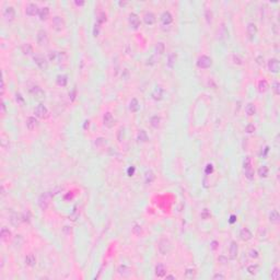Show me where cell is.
Listing matches in <instances>:
<instances>
[{"mask_svg":"<svg viewBox=\"0 0 280 280\" xmlns=\"http://www.w3.org/2000/svg\"><path fill=\"white\" fill-rule=\"evenodd\" d=\"M52 26L56 31H61L65 28V21H63V18L59 17V15L52 18Z\"/></svg>","mask_w":280,"mask_h":280,"instance_id":"obj_8","label":"cell"},{"mask_svg":"<svg viewBox=\"0 0 280 280\" xmlns=\"http://www.w3.org/2000/svg\"><path fill=\"white\" fill-rule=\"evenodd\" d=\"M25 264L30 267L35 266V264H36V258H35V256L33 255V254H28V255L25 257Z\"/></svg>","mask_w":280,"mask_h":280,"instance_id":"obj_29","label":"cell"},{"mask_svg":"<svg viewBox=\"0 0 280 280\" xmlns=\"http://www.w3.org/2000/svg\"><path fill=\"white\" fill-rule=\"evenodd\" d=\"M279 69H280V65H279L278 59H276V58L269 59V61H268V70H269L270 72L278 74V72H279Z\"/></svg>","mask_w":280,"mask_h":280,"instance_id":"obj_10","label":"cell"},{"mask_svg":"<svg viewBox=\"0 0 280 280\" xmlns=\"http://www.w3.org/2000/svg\"><path fill=\"white\" fill-rule=\"evenodd\" d=\"M229 253H230V258H231V259L236 258L238 253V247L236 242H231V245H230V251H229Z\"/></svg>","mask_w":280,"mask_h":280,"instance_id":"obj_15","label":"cell"},{"mask_svg":"<svg viewBox=\"0 0 280 280\" xmlns=\"http://www.w3.org/2000/svg\"><path fill=\"white\" fill-rule=\"evenodd\" d=\"M159 252L161 253L162 255H168V253L172 251V244L171 242L168 241V238H161L158 245Z\"/></svg>","mask_w":280,"mask_h":280,"instance_id":"obj_2","label":"cell"},{"mask_svg":"<svg viewBox=\"0 0 280 280\" xmlns=\"http://www.w3.org/2000/svg\"><path fill=\"white\" fill-rule=\"evenodd\" d=\"M84 122H85V124H84V129H87V127H89V122H89V120H85Z\"/></svg>","mask_w":280,"mask_h":280,"instance_id":"obj_61","label":"cell"},{"mask_svg":"<svg viewBox=\"0 0 280 280\" xmlns=\"http://www.w3.org/2000/svg\"><path fill=\"white\" fill-rule=\"evenodd\" d=\"M144 20L146 24L152 25L155 23V15H154L152 12H147V13L144 15Z\"/></svg>","mask_w":280,"mask_h":280,"instance_id":"obj_17","label":"cell"},{"mask_svg":"<svg viewBox=\"0 0 280 280\" xmlns=\"http://www.w3.org/2000/svg\"><path fill=\"white\" fill-rule=\"evenodd\" d=\"M39 7H37V4H33V2L28 4V6H26V8H25V13L28 14V15H30V17H34L36 14H39Z\"/></svg>","mask_w":280,"mask_h":280,"instance_id":"obj_9","label":"cell"},{"mask_svg":"<svg viewBox=\"0 0 280 280\" xmlns=\"http://www.w3.org/2000/svg\"><path fill=\"white\" fill-rule=\"evenodd\" d=\"M135 171H136L135 166H130V168L127 170V174H128V176H133V173H135Z\"/></svg>","mask_w":280,"mask_h":280,"instance_id":"obj_52","label":"cell"},{"mask_svg":"<svg viewBox=\"0 0 280 280\" xmlns=\"http://www.w3.org/2000/svg\"><path fill=\"white\" fill-rule=\"evenodd\" d=\"M67 82H68L67 76H65V74L57 76V84H58V85H60V87H66Z\"/></svg>","mask_w":280,"mask_h":280,"instance_id":"obj_31","label":"cell"},{"mask_svg":"<svg viewBox=\"0 0 280 280\" xmlns=\"http://www.w3.org/2000/svg\"><path fill=\"white\" fill-rule=\"evenodd\" d=\"M39 17L42 21L47 20V18L49 17V8L48 7L41 8V9H39Z\"/></svg>","mask_w":280,"mask_h":280,"instance_id":"obj_22","label":"cell"},{"mask_svg":"<svg viewBox=\"0 0 280 280\" xmlns=\"http://www.w3.org/2000/svg\"><path fill=\"white\" fill-rule=\"evenodd\" d=\"M98 34H100V24H95L94 28H93V35H94L95 37L96 36H98Z\"/></svg>","mask_w":280,"mask_h":280,"instance_id":"obj_48","label":"cell"},{"mask_svg":"<svg viewBox=\"0 0 280 280\" xmlns=\"http://www.w3.org/2000/svg\"><path fill=\"white\" fill-rule=\"evenodd\" d=\"M175 61H176V54L175 52H172L170 54L168 57V68H173L175 65Z\"/></svg>","mask_w":280,"mask_h":280,"instance_id":"obj_32","label":"cell"},{"mask_svg":"<svg viewBox=\"0 0 280 280\" xmlns=\"http://www.w3.org/2000/svg\"><path fill=\"white\" fill-rule=\"evenodd\" d=\"M74 4H77V6H83V4H84V2H83V1H79V2H78V1H76V2H74Z\"/></svg>","mask_w":280,"mask_h":280,"instance_id":"obj_60","label":"cell"},{"mask_svg":"<svg viewBox=\"0 0 280 280\" xmlns=\"http://www.w3.org/2000/svg\"><path fill=\"white\" fill-rule=\"evenodd\" d=\"M133 234L136 235H140L141 233H142V228H141V225L138 223H135L133 225Z\"/></svg>","mask_w":280,"mask_h":280,"instance_id":"obj_39","label":"cell"},{"mask_svg":"<svg viewBox=\"0 0 280 280\" xmlns=\"http://www.w3.org/2000/svg\"><path fill=\"white\" fill-rule=\"evenodd\" d=\"M0 236H1L2 241H8L11 236V232L9 231V229H7V228H2L1 232H0Z\"/></svg>","mask_w":280,"mask_h":280,"instance_id":"obj_28","label":"cell"},{"mask_svg":"<svg viewBox=\"0 0 280 280\" xmlns=\"http://www.w3.org/2000/svg\"><path fill=\"white\" fill-rule=\"evenodd\" d=\"M122 136H124V128H120V129H119V131H118V136H117V138H118V141H122Z\"/></svg>","mask_w":280,"mask_h":280,"instance_id":"obj_53","label":"cell"},{"mask_svg":"<svg viewBox=\"0 0 280 280\" xmlns=\"http://www.w3.org/2000/svg\"><path fill=\"white\" fill-rule=\"evenodd\" d=\"M152 98L155 100V101H160L163 98V89L161 87H157L152 92Z\"/></svg>","mask_w":280,"mask_h":280,"instance_id":"obj_19","label":"cell"},{"mask_svg":"<svg viewBox=\"0 0 280 280\" xmlns=\"http://www.w3.org/2000/svg\"><path fill=\"white\" fill-rule=\"evenodd\" d=\"M34 114L36 117L39 118H46L48 116V109L46 107L45 105L43 104H39L34 109Z\"/></svg>","mask_w":280,"mask_h":280,"instance_id":"obj_7","label":"cell"},{"mask_svg":"<svg viewBox=\"0 0 280 280\" xmlns=\"http://www.w3.org/2000/svg\"><path fill=\"white\" fill-rule=\"evenodd\" d=\"M219 260H220V262H222V264H227V262H228V259L225 258L224 256H220V257H219Z\"/></svg>","mask_w":280,"mask_h":280,"instance_id":"obj_56","label":"cell"},{"mask_svg":"<svg viewBox=\"0 0 280 280\" xmlns=\"http://www.w3.org/2000/svg\"><path fill=\"white\" fill-rule=\"evenodd\" d=\"M280 220V216L278 214L277 210H271V212L269 214V221L271 223H278Z\"/></svg>","mask_w":280,"mask_h":280,"instance_id":"obj_25","label":"cell"},{"mask_svg":"<svg viewBox=\"0 0 280 280\" xmlns=\"http://www.w3.org/2000/svg\"><path fill=\"white\" fill-rule=\"evenodd\" d=\"M164 50H165L164 44H163L162 42L158 43L157 46H155V52H157V54H159V55H162V54L164 52Z\"/></svg>","mask_w":280,"mask_h":280,"instance_id":"obj_38","label":"cell"},{"mask_svg":"<svg viewBox=\"0 0 280 280\" xmlns=\"http://www.w3.org/2000/svg\"><path fill=\"white\" fill-rule=\"evenodd\" d=\"M129 271H130V269L126 266V265H120V266L118 267V273L119 275H122V276H127V275H129Z\"/></svg>","mask_w":280,"mask_h":280,"instance_id":"obj_35","label":"cell"},{"mask_svg":"<svg viewBox=\"0 0 280 280\" xmlns=\"http://www.w3.org/2000/svg\"><path fill=\"white\" fill-rule=\"evenodd\" d=\"M165 273H166V269H165L164 265L163 264H158L155 266V275L159 278H162V277L165 276Z\"/></svg>","mask_w":280,"mask_h":280,"instance_id":"obj_21","label":"cell"},{"mask_svg":"<svg viewBox=\"0 0 280 280\" xmlns=\"http://www.w3.org/2000/svg\"><path fill=\"white\" fill-rule=\"evenodd\" d=\"M209 217H210V214H209V211H208V209H203V212H201V218L206 220V219H208Z\"/></svg>","mask_w":280,"mask_h":280,"instance_id":"obj_50","label":"cell"},{"mask_svg":"<svg viewBox=\"0 0 280 280\" xmlns=\"http://www.w3.org/2000/svg\"><path fill=\"white\" fill-rule=\"evenodd\" d=\"M161 21L164 25H170L173 22V17L168 11H164L161 15Z\"/></svg>","mask_w":280,"mask_h":280,"instance_id":"obj_14","label":"cell"},{"mask_svg":"<svg viewBox=\"0 0 280 280\" xmlns=\"http://www.w3.org/2000/svg\"><path fill=\"white\" fill-rule=\"evenodd\" d=\"M233 59H234V63H238V65L241 63V59H240L238 56H235V55H234V56H233Z\"/></svg>","mask_w":280,"mask_h":280,"instance_id":"obj_57","label":"cell"},{"mask_svg":"<svg viewBox=\"0 0 280 280\" xmlns=\"http://www.w3.org/2000/svg\"><path fill=\"white\" fill-rule=\"evenodd\" d=\"M268 82L266 80H260L258 82V90L260 92H265L268 90Z\"/></svg>","mask_w":280,"mask_h":280,"instance_id":"obj_36","label":"cell"},{"mask_svg":"<svg viewBox=\"0 0 280 280\" xmlns=\"http://www.w3.org/2000/svg\"><path fill=\"white\" fill-rule=\"evenodd\" d=\"M17 101L18 102H20L21 104H23V102H24V98H22V95L19 93V94H17Z\"/></svg>","mask_w":280,"mask_h":280,"instance_id":"obj_54","label":"cell"},{"mask_svg":"<svg viewBox=\"0 0 280 280\" xmlns=\"http://www.w3.org/2000/svg\"><path fill=\"white\" fill-rule=\"evenodd\" d=\"M279 275H280V271L278 268H273V270L271 271V278L273 279H278L279 278Z\"/></svg>","mask_w":280,"mask_h":280,"instance_id":"obj_47","label":"cell"},{"mask_svg":"<svg viewBox=\"0 0 280 280\" xmlns=\"http://www.w3.org/2000/svg\"><path fill=\"white\" fill-rule=\"evenodd\" d=\"M160 122H161V118H160L158 115L152 116V117L150 118V124L153 128H158V127L160 126Z\"/></svg>","mask_w":280,"mask_h":280,"instance_id":"obj_33","label":"cell"},{"mask_svg":"<svg viewBox=\"0 0 280 280\" xmlns=\"http://www.w3.org/2000/svg\"><path fill=\"white\" fill-rule=\"evenodd\" d=\"M195 270L194 269H187L185 273V276L187 277V278H192V277L195 276V273H194Z\"/></svg>","mask_w":280,"mask_h":280,"instance_id":"obj_49","label":"cell"},{"mask_svg":"<svg viewBox=\"0 0 280 280\" xmlns=\"http://www.w3.org/2000/svg\"><path fill=\"white\" fill-rule=\"evenodd\" d=\"M154 179H155V175H154L153 171H152V170H148V171L144 173V182H146V184L153 183Z\"/></svg>","mask_w":280,"mask_h":280,"instance_id":"obj_20","label":"cell"},{"mask_svg":"<svg viewBox=\"0 0 280 280\" xmlns=\"http://www.w3.org/2000/svg\"><path fill=\"white\" fill-rule=\"evenodd\" d=\"M21 50L24 55H31L32 52H33V46H32L30 43H25V44L22 45Z\"/></svg>","mask_w":280,"mask_h":280,"instance_id":"obj_27","label":"cell"},{"mask_svg":"<svg viewBox=\"0 0 280 280\" xmlns=\"http://www.w3.org/2000/svg\"><path fill=\"white\" fill-rule=\"evenodd\" d=\"M31 92L34 95L39 96V98H42V95H44V91H43L39 87H37V85H36V87H33V89H31Z\"/></svg>","mask_w":280,"mask_h":280,"instance_id":"obj_37","label":"cell"},{"mask_svg":"<svg viewBox=\"0 0 280 280\" xmlns=\"http://www.w3.org/2000/svg\"><path fill=\"white\" fill-rule=\"evenodd\" d=\"M114 122H115V120H114V117H113L112 114L109 112L105 113L104 116H103V124H104V126L107 127V128H112L114 126Z\"/></svg>","mask_w":280,"mask_h":280,"instance_id":"obj_11","label":"cell"},{"mask_svg":"<svg viewBox=\"0 0 280 280\" xmlns=\"http://www.w3.org/2000/svg\"><path fill=\"white\" fill-rule=\"evenodd\" d=\"M211 63H212L211 58L206 56V55H203V56H200L199 58L197 59V66L199 67V68H201V69L209 68V67L211 66Z\"/></svg>","mask_w":280,"mask_h":280,"instance_id":"obj_5","label":"cell"},{"mask_svg":"<svg viewBox=\"0 0 280 280\" xmlns=\"http://www.w3.org/2000/svg\"><path fill=\"white\" fill-rule=\"evenodd\" d=\"M217 244H218V243H217V242H216V241L212 242V249H217Z\"/></svg>","mask_w":280,"mask_h":280,"instance_id":"obj_59","label":"cell"},{"mask_svg":"<svg viewBox=\"0 0 280 280\" xmlns=\"http://www.w3.org/2000/svg\"><path fill=\"white\" fill-rule=\"evenodd\" d=\"M59 56V54L57 52H50L48 54V58L50 61H55V60H57V57Z\"/></svg>","mask_w":280,"mask_h":280,"instance_id":"obj_43","label":"cell"},{"mask_svg":"<svg viewBox=\"0 0 280 280\" xmlns=\"http://www.w3.org/2000/svg\"><path fill=\"white\" fill-rule=\"evenodd\" d=\"M245 131L247 133H254L255 131V126L253 125V124H249L247 126L245 127Z\"/></svg>","mask_w":280,"mask_h":280,"instance_id":"obj_45","label":"cell"},{"mask_svg":"<svg viewBox=\"0 0 280 280\" xmlns=\"http://www.w3.org/2000/svg\"><path fill=\"white\" fill-rule=\"evenodd\" d=\"M214 172V165L212 164H207V166H206V170H205V174L206 175H210L211 173Z\"/></svg>","mask_w":280,"mask_h":280,"instance_id":"obj_46","label":"cell"},{"mask_svg":"<svg viewBox=\"0 0 280 280\" xmlns=\"http://www.w3.org/2000/svg\"><path fill=\"white\" fill-rule=\"evenodd\" d=\"M245 113L247 114L249 116H253L256 114V109L255 106H254V104H252V103H249V104L245 106Z\"/></svg>","mask_w":280,"mask_h":280,"instance_id":"obj_30","label":"cell"},{"mask_svg":"<svg viewBox=\"0 0 280 280\" xmlns=\"http://www.w3.org/2000/svg\"><path fill=\"white\" fill-rule=\"evenodd\" d=\"M268 172H269V170H268V168H267L266 165H262V166L258 168V175L260 177H267Z\"/></svg>","mask_w":280,"mask_h":280,"instance_id":"obj_34","label":"cell"},{"mask_svg":"<svg viewBox=\"0 0 280 280\" xmlns=\"http://www.w3.org/2000/svg\"><path fill=\"white\" fill-rule=\"evenodd\" d=\"M235 221H236V217H235L234 214H232L231 218H230V223H234Z\"/></svg>","mask_w":280,"mask_h":280,"instance_id":"obj_58","label":"cell"},{"mask_svg":"<svg viewBox=\"0 0 280 280\" xmlns=\"http://www.w3.org/2000/svg\"><path fill=\"white\" fill-rule=\"evenodd\" d=\"M50 200H52V194H50L49 192H43L39 198V208H41L42 210H46L47 208H48L49 203H50Z\"/></svg>","mask_w":280,"mask_h":280,"instance_id":"obj_3","label":"cell"},{"mask_svg":"<svg viewBox=\"0 0 280 280\" xmlns=\"http://www.w3.org/2000/svg\"><path fill=\"white\" fill-rule=\"evenodd\" d=\"M214 279H224L223 275H220V273H216L214 276Z\"/></svg>","mask_w":280,"mask_h":280,"instance_id":"obj_55","label":"cell"},{"mask_svg":"<svg viewBox=\"0 0 280 280\" xmlns=\"http://www.w3.org/2000/svg\"><path fill=\"white\" fill-rule=\"evenodd\" d=\"M129 23L133 28H138L140 26V19L136 13L129 14Z\"/></svg>","mask_w":280,"mask_h":280,"instance_id":"obj_13","label":"cell"},{"mask_svg":"<svg viewBox=\"0 0 280 280\" xmlns=\"http://www.w3.org/2000/svg\"><path fill=\"white\" fill-rule=\"evenodd\" d=\"M137 139H138V141H140V142H147L148 139H149L147 131L144 129L139 130V131H138V135H137Z\"/></svg>","mask_w":280,"mask_h":280,"instance_id":"obj_23","label":"cell"},{"mask_svg":"<svg viewBox=\"0 0 280 280\" xmlns=\"http://www.w3.org/2000/svg\"><path fill=\"white\" fill-rule=\"evenodd\" d=\"M258 270V266L257 265H251V266L247 267V271H249L251 275H255Z\"/></svg>","mask_w":280,"mask_h":280,"instance_id":"obj_42","label":"cell"},{"mask_svg":"<svg viewBox=\"0 0 280 280\" xmlns=\"http://www.w3.org/2000/svg\"><path fill=\"white\" fill-rule=\"evenodd\" d=\"M279 87H280V84H279V82H278V81H275V82L273 83V85H271V89L273 90V92H275V94H276V95H279L280 94Z\"/></svg>","mask_w":280,"mask_h":280,"instance_id":"obj_41","label":"cell"},{"mask_svg":"<svg viewBox=\"0 0 280 280\" xmlns=\"http://www.w3.org/2000/svg\"><path fill=\"white\" fill-rule=\"evenodd\" d=\"M246 32L251 39H253L256 34H257V26H256L255 23H249L247 24V28H246Z\"/></svg>","mask_w":280,"mask_h":280,"instance_id":"obj_16","label":"cell"},{"mask_svg":"<svg viewBox=\"0 0 280 280\" xmlns=\"http://www.w3.org/2000/svg\"><path fill=\"white\" fill-rule=\"evenodd\" d=\"M36 39H37V44L39 46H45L48 44V34L45 30H39L37 32V36H36Z\"/></svg>","mask_w":280,"mask_h":280,"instance_id":"obj_6","label":"cell"},{"mask_svg":"<svg viewBox=\"0 0 280 280\" xmlns=\"http://www.w3.org/2000/svg\"><path fill=\"white\" fill-rule=\"evenodd\" d=\"M166 278H170V279H175L174 276H166Z\"/></svg>","mask_w":280,"mask_h":280,"instance_id":"obj_62","label":"cell"},{"mask_svg":"<svg viewBox=\"0 0 280 280\" xmlns=\"http://www.w3.org/2000/svg\"><path fill=\"white\" fill-rule=\"evenodd\" d=\"M249 256H251L252 258H257V257H258V252H257L256 249H252V251L249 252Z\"/></svg>","mask_w":280,"mask_h":280,"instance_id":"obj_51","label":"cell"},{"mask_svg":"<svg viewBox=\"0 0 280 280\" xmlns=\"http://www.w3.org/2000/svg\"><path fill=\"white\" fill-rule=\"evenodd\" d=\"M205 18H206V21L208 24H210V23L212 22V12H211L209 9H207V10L205 11Z\"/></svg>","mask_w":280,"mask_h":280,"instance_id":"obj_40","label":"cell"},{"mask_svg":"<svg viewBox=\"0 0 280 280\" xmlns=\"http://www.w3.org/2000/svg\"><path fill=\"white\" fill-rule=\"evenodd\" d=\"M105 21H106V14H105V12H101L98 18V23L101 24V23H103V22Z\"/></svg>","mask_w":280,"mask_h":280,"instance_id":"obj_44","label":"cell"},{"mask_svg":"<svg viewBox=\"0 0 280 280\" xmlns=\"http://www.w3.org/2000/svg\"><path fill=\"white\" fill-rule=\"evenodd\" d=\"M129 109L131 111V112H133V113H137L140 109V104H139V102H138V100H137V98H133V100L130 101Z\"/></svg>","mask_w":280,"mask_h":280,"instance_id":"obj_24","label":"cell"},{"mask_svg":"<svg viewBox=\"0 0 280 280\" xmlns=\"http://www.w3.org/2000/svg\"><path fill=\"white\" fill-rule=\"evenodd\" d=\"M243 168H244V174L245 177L249 181H252L254 179V168L252 166V159L251 157H246L243 163Z\"/></svg>","mask_w":280,"mask_h":280,"instance_id":"obj_1","label":"cell"},{"mask_svg":"<svg viewBox=\"0 0 280 280\" xmlns=\"http://www.w3.org/2000/svg\"><path fill=\"white\" fill-rule=\"evenodd\" d=\"M37 126V120L35 117H28L26 119V127H28L30 130L35 129V127Z\"/></svg>","mask_w":280,"mask_h":280,"instance_id":"obj_26","label":"cell"},{"mask_svg":"<svg viewBox=\"0 0 280 280\" xmlns=\"http://www.w3.org/2000/svg\"><path fill=\"white\" fill-rule=\"evenodd\" d=\"M240 236H241V238L243 240V241H249V240H251L252 238V232L249 231L247 228H243L241 230V232H240Z\"/></svg>","mask_w":280,"mask_h":280,"instance_id":"obj_18","label":"cell"},{"mask_svg":"<svg viewBox=\"0 0 280 280\" xmlns=\"http://www.w3.org/2000/svg\"><path fill=\"white\" fill-rule=\"evenodd\" d=\"M33 60H34L35 65L39 67V69L42 70H46L47 69V67H48V63H47V60H46V58L43 55H34L33 56Z\"/></svg>","mask_w":280,"mask_h":280,"instance_id":"obj_4","label":"cell"},{"mask_svg":"<svg viewBox=\"0 0 280 280\" xmlns=\"http://www.w3.org/2000/svg\"><path fill=\"white\" fill-rule=\"evenodd\" d=\"M4 15L8 21H12V20H14V18H15V10L13 9V7L6 8V9H4Z\"/></svg>","mask_w":280,"mask_h":280,"instance_id":"obj_12","label":"cell"}]
</instances>
